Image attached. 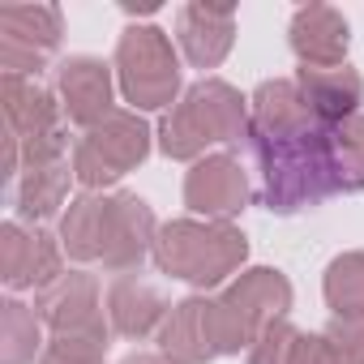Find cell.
I'll return each mask as SVG.
<instances>
[{"label": "cell", "instance_id": "obj_1", "mask_svg": "<svg viewBox=\"0 0 364 364\" xmlns=\"http://www.w3.org/2000/svg\"><path fill=\"white\" fill-rule=\"evenodd\" d=\"M249 112H253L249 150L262 176V202L274 215L313 210L334 193H347L334 129L313 116L296 82L287 77L262 82L249 99Z\"/></svg>", "mask_w": 364, "mask_h": 364}, {"label": "cell", "instance_id": "obj_2", "mask_svg": "<svg viewBox=\"0 0 364 364\" xmlns=\"http://www.w3.org/2000/svg\"><path fill=\"white\" fill-rule=\"evenodd\" d=\"M249 129H253L249 99L219 77H202L159 120V150L180 163H198L206 159L210 146L249 141Z\"/></svg>", "mask_w": 364, "mask_h": 364}, {"label": "cell", "instance_id": "obj_3", "mask_svg": "<svg viewBox=\"0 0 364 364\" xmlns=\"http://www.w3.org/2000/svg\"><path fill=\"white\" fill-rule=\"evenodd\" d=\"M249 257V240L232 223L210 219H171L159 228L154 266L189 287H219L228 283Z\"/></svg>", "mask_w": 364, "mask_h": 364}, {"label": "cell", "instance_id": "obj_4", "mask_svg": "<svg viewBox=\"0 0 364 364\" xmlns=\"http://www.w3.org/2000/svg\"><path fill=\"white\" fill-rule=\"evenodd\" d=\"M291 313V283L287 274L257 266L245 270L219 300H215V326H219V351L223 355H240L253 347V338L283 321Z\"/></svg>", "mask_w": 364, "mask_h": 364}, {"label": "cell", "instance_id": "obj_5", "mask_svg": "<svg viewBox=\"0 0 364 364\" xmlns=\"http://www.w3.org/2000/svg\"><path fill=\"white\" fill-rule=\"evenodd\" d=\"M116 77L133 112L171 107L180 95V60L171 52V39L159 26H129L116 43Z\"/></svg>", "mask_w": 364, "mask_h": 364}, {"label": "cell", "instance_id": "obj_6", "mask_svg": "<svg viewBox=\"0 0 364 364\" xmlns=\"http://www.w3.org/2000/svg\"><path fill=\"white\" fill-rule=\"evenodd\" d=\"M150 154V124L137 112H112L103 124L86 129V137L73 146V176L86 193H99Z\"/></svg>", "mask_w": 364, "mask_h": 364}, {"label": "cell", "instance_id": "obj_7", "mask_svg": "<svg viewBox=\"0 0 364 364\" xmlns=\"http://www.w3.org/2000/svg\"><path fill=\"white\" fill-rule=\"evenodd\" d=\"M5 133L22 146V167L65 159L69 133H65V107L52 90H43L35 77H5Z\"/></svg>", "mask_w": 364, "mask_h": 364}, {"label": "cell", "instance_id": "obj_8", "mask_svg": "<svg viewBox=\"0 0 364 364\" xmlns=\"http://www.w3.org/2000/svg\"><path fill=\"white\" fill-rule=\"evenodd\" d=\"M35 313L52 330V338H86L103 347L112 338V321H103V304H99V283L86 270H69L52 287L35 291Z\"/></svg>", "mask_w": 364, "mask_h": 364}, {"label": "cell", "instance_id": "obj_9", "mask_svg": "<svg viewBox=\"0 0 364 364\" xmlns=\"http://www.w3.org/2000/svg\"><path fill=\"white\" fill-rule=\"evenodd\" d=\"M65 22L56 5H5L0 9V69L5 77H31L60 48Z\"/></svg>", "mask_w": 364, "mask_h": 364}, {"label": "cell", "instance_id": "obj_10", "mask_svg": "<svg viewBox=\"0 0 364 364\" xmlns=\"http://www.w3.org/2000/svg\"><path fill=\"white\" fill-rule=\"evenodd\" d=\"M249 171L236 154H206L185 176V206L210 223H232L249 206Z\"/></svg>", "mask_w": 364, "mask_h": 364}, {"label": "cell", "instance_id": "obj_11", "mask_svg": "<svg viewBox=\"0 0 364 364\" xmlns=\"http://www.w3.org/2000/svg\"><path fill=\"white\" fill-rule=\"evenodd\" d=\"M159 355L176 364H210L219 351V326H215V300L185 296L171 304L167 321L159 326Z\"/></svg>", "mask_w": 364, "mask_h": 364}, {"label": "cell", "instance_id": "obj_12", "mask_svg": "<svg viewBox=\"0 0 364 364\" xmlns=\"http://www.w3.org/2000/svg\"><path fill=\"white\" fill-rule=\"evenodd\" d=\"M56 95L60 107L73 124L95 129L103 124L116 107H112V69L99 56H69L56 65Z\"/></svg>", "mask_w": 364, "mask_h": 364}, {"label": "cell", "instance_id": "obj_13", "mask_svg": "<svg viewBox=\"0 0 364 364\" xmlns=\"http://www.w3.org/2000/svg\"><path fill=\"white\" fill-rule=\"evenodd\" d=\"M154 240H159L154 210H150L137 193H112L103 270H112V274H129V270H137L146 257H154Z\"/></svg>", "mask_w": 364, "mask_h": 364}, {"label": "cell", "instance_id": "obj_14", "mask_svg": "<svg viewBox=\"0 0 364 364\" xmlns=\"http://www.w3.org/2000/svg\"><path fill=\"white\" fill-rule=\"evenodd\" d=\"M176 39H180V52H185V60L193 69H219L236 43V9L193 0L176 18Z\"/></svg>", "mask_w": 364, "mask_h": 364}, {"label": "cell", "instance_id": "obj_15", "mask_svg": "<svg viewBox=\"0 0 364 364\" xmlns=\"http://www.w3.org/2000/svg\"><path fill=\"white\" fill-rule=\"evenodd\" d=\"M287 39H291V52L300 56V65H309V69H334V65L347 60L351 26L330 5H304V9H296Z\"/></svg>", "mask_w": 364, "mask_h": 364}, {"label": "cell", "instance_id": "obj_16", "mask_svg": "<svg viewBox=\"0 0 364 364\" xmlns=\"http://www.w3.org/2000/svg\"><path fill=\"white\" fill-rule=\"evenodd\" d=\"M296 86H300L304 103L313 107V116L321 124H330V129L347 124L360 112V103H364V77L355 69H347V65H334V69H309V65H300Z\"/></svg>", "mask_w": 364, "mask_h": 364}, {"label": "cell", "instance_id": "obj_17", "mask_svg": "<svg viewBox=\"0 0 364 364\" xmlns=\"http://www.w3.org/2000/svg\"><path fill=\"white\" fill-rule=\"evenodd\" d=\"M167 300L159 296V287L133 279V274H120L112 287H107V321H112V334L120 338H146L154 334L163 321H167Z\"/></svg>", "mask_w": 364, "mask_h": 364}, {"label": "cell", "instance_id": "obj_18", "mask_svg": "<svg viewBox=\"0 0 364 364\" xmlns=\"http://www.w3.org/2000/svg\"><path fill=\"white\" fill-rule=\"evenodd\" d=\"M69 180H77V176H73V163H65V159L22 167L18 185H14L18 219H31V223L52 219V215L65 206V198H69Z\"/></svg>", "mask_w": 364, "mask_h": 364}, {"label": "cell", "instance_id": "obj_19", "mask_svg": "<svg viewBox=\"0 0 364 364\" xmlns=\"http://www.w3.org/2000/svg\"><path fill=\"white\" fill-rule=\"evenodd\" d=\"M107 215H112V198L103 193H82L69 202V210L60 215V245L73 262H103Z\"/></svg>", "mask_w": 364, "mask_h": 364}, {"label": "cell", "instance_id": "obj_20", "mask_svg": "<svg viewBox=\"0 0 364 364\" xmlns=\"http://www.w3.org/2000/svg\"><path fill=\"white\" fill-rule=\"evenodd\" d=\"M43 355V321L31 304L5 300L0 304V364H31Z\"/></svg>", "mask_w": 364, "mask_h": 364}, {"label": "cell", "instance_id": "obj_21", "mask_svg": "<svg viewBox=\"0 0 364 364\" xmlns=\"http://www.w3.org/2000/svg\"><path fill=\"white\" fill-rule=\"evenodd\" d=\"M334 317H364V253H338L321 279Z\"/></svg>", "mask_w": 364, "mask_h": 364}, {"label": "cell", "instance_id": "obj_22", "mask_svg": "<svg viewBox=\"0 0 364 364\" xmlns=\"http://www.w3.org/2000/svg\"><path fill=\"white\" fill-rule=\"evenodd\" d=\"M35 262H39V228L26 232L22 223L0 228V279L9 291L35 287Z\"/></svg>", "mask_w": 364, "mask_h": 364}, {"label": "cell", "instance_id": "obj_23", "mask_svg": "<svg viewBox=\"0 0 364 364\" xmlns=\"http://www.w3.org/2000/svg\"><path fill=\"white\" fill-rule=\"evenodd\" d=\"M338 141V167H343V189L360 193L364 189V116H351L347 124L334 129Z\"/></svg>", "mask_w": 364, "mask_h": 364}, {"label": "cell", "instance_id": "obj_24", "mask_svg": "<svg viewBox=\"0 0 364 364\" xmlns=\"http://www.w3.org/2000/svg\"><path fill=\"white\" fill-rule=\"evenodd\" d=\"M296 343H300V330L283 317V321L266 326V330L253 338V347H249V364H291Z\"/></svg>", "mask_w": 364, "mask_h": 364}, {"label": "cell", "instance_id": "obj_25", "mask_svg": "<svg viewBox=\"0 0 364 364\" xmlns=\"http://www.w3.org/2000/svg\"><path fill=\"white\" fill-rule=\"evenodd\" d=\"M321 338L334 351V364H364V317H330Z\"/></svg>", "mask_w": 364, "mask_h": 364}, {"label": "cell", "instance_id": "obj_26", "mask_svg": "<svg viewBox=\"0 0 364 364\" xmlns=\"http://www.w3.org/2000/svg\"><path fill=\"white\" fill-rule=\"evenodd\" d=\"M291 364H334V351H330V343L321 334H304L300 330V343H296Z\"/></svg>", "mask_w": 364, "mask_h": 364}, {"label": "cell", "instance_id": "obj_27", "mask_svg": "<svg viewBox=\"0 0 364 364\" xmlns=\"http://www.w3.org/2000/svg\"><path fill=\"white\" fill-rule=\"evenodd\" d=\"M39 364H82V360H69V355H60V351H52V347H43V355H39Z\"/></svg>", "mask_w": 364, "mask_h": 364}, {"label": "cell", "instance_id": "obj_28", "mask_svg": "<svg viewBox=\"0 0 364 364\" xmlns=\"http://www.w3.org/2000/svg\"><path fill=\"white\" fill-rule=\"evenodd\" d=\"M120 364H176V360H167V355H124Z\"/></svg>", "mask_w": 364, "mask_h": 364}]
</instances>
